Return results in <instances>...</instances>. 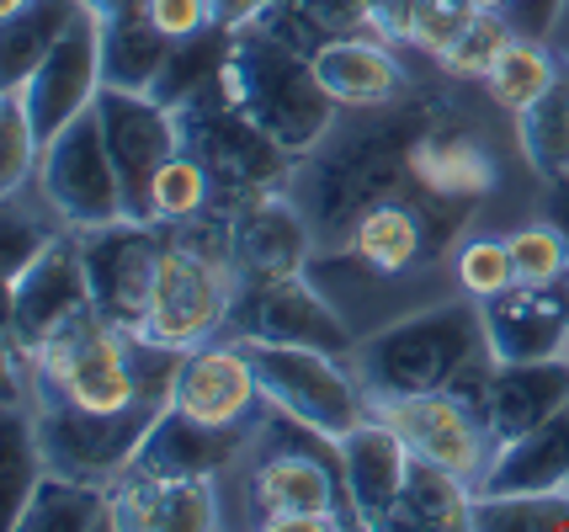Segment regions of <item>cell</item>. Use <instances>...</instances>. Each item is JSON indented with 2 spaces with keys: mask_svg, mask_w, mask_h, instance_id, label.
<instances>
[{
  "mask_svg": "<svg viewBox=\"0 0 569 532\" xmlns=\"http://www.w3.org/2000/svg\"><path fill=\"white\" fill-rule=\"evenodd\" d=\"M219 86L223 97L288 154L320 150V139H330V128H336L341 102L315 76V59H298L293 49H282L277 38H261L250 27L234 32Z\"/></svg>",
  "mask_w": 569,
  "mask_h": 532,
  "instance_id": "1",
  "label": "cell"
},
{
  "mask_svg": "<svg viewBox=\"0 0 569 532\" xmlns=\"http://www.w3.org/2000/svg\"><path fill=\"white\" fill-rule=\"evenodd\" d=\"M485 347V314L479 304H437L405 314L395 325L351 347V373L362 379L372 405H395L410 394H437L458 379V368L473 362Z\"/></svg>",
  "mask_w": 569,
  "mask_h": 532,
  "instance_id": "2",
  "label": "cell"
},
{
  "mask_svg": "<svg viewBox=\"0 0 569 532\" xmlns=\"http://www.w3.org/2000/svg\"><path fill=\"white\" fill-rule=\"evenodd\" d=\"M32 400H64V405H86V410L166 405V400L139 389L133 330L112 325L97 304L70 314L32 352Z\"/></svg>",
  "mask_w": 569,
  "mask_h": 532,
  "instance_id": "3",
  "label": "cell"
},
{
  "mask_svg": "<svg viewBox=\"0 0 569 532\" xmlns=\"http://www.w3.org/2000/svg\"><path fill=\"white\" fill-rule=\"evenodd\" d=\"M256 368L261 400L288 415L298 426L320 431L330 442H341L347 431H357L362 421L378 415V405L368 400L362 379L351 373L336 352L320 347H282V341H240Z\"/></svg>",
  "mask_w": 569,
  "mask_h": 532,
  "instance_id": "4",
  "label": "cell"
},
{
  "mask_svg": "<svg viewBox=\"0 0 569 532\" xmlns=\"http://www.w3.org/2000/svg\"><path fill=\"white\" fill-rule=\"evenodd\" d=\"M234 293H240V278H234L229 255L192 245L171 229V245L160 255V278H154V299H149V320L139 335L176 347V352H192L229 325Z\"/></svg>",
  "mask_w": 569,
  "mask_h": 532,
  "instance_id": "5",
  "label": "cell"
},
{
  "mask_svg": "<svg viewBox=\"0 0 569 532\" xmlns=\"http://www.w3.org/2000/svg\"><path fill=\"white\" fill-rule=\"evenodd\" d=\"M160 410L171 405L86 410V405H64V400H32L43 463L53 474H70V480L112 484L133 463V453L144 448V436L160 421Z\"/></svg>",
  "mask_w": 569,
  "mask_h": 532,
  "instance_id": "6",
  "label": "cell"
},
{
  "mask_svg": "<svg viewBox=\"0 0 569 532\" xmlns=\"http://www.w3.org/2000/svg\"><path fill=\"white\" fill-rule=\"evenodd\" d=\"M38 192L53 208V219L70 229H97L128 219V192L118 177V160L107 150V133L97 123V107L80 112L64 133H53L38 160Z\"/></svg>",
  "mask_w": 569,
  "mask_h": 532,
  "instance_id": "7",
  "label": "cell"
},
{
  "mask_svg": "<svg viewBox=\"0 0 569 532\" xmlns=\"http://www.w3.org/2000/svg\"><path fill=\"white\" fill-rule=\"evenodd\" d=\"M80 234V261H86V288L91 304L123 330H144L154 278H160V255L171 245V229L154 219H112L97 229H74Z\"/></svg>",
  "mask_w": 569,
  "mask_h": 532,
  "instance_id": "8",
  "label": "cell"
},
{
  "mask_svg": "<svg viewBox=\"0 0 569 532\" xmlns=\"http://www.w3.org/2000/svg\"><path fill=\"white\" fill-rule=\"evenodd\" d=\"M176 118H181V133H192V154L213 171V187H234L240 203L256 198V192L282 187L293 154L250 123L246 112L223 97V86L213 107H208V97H198L192 107H181Z\"/></svg>",
  "mask_w": 569,
  "mask_h": 532,
  "instance_id": "9",
  "label": "cell"
},
{
  "mask_svg": "<svg viewBox=\"0 0 569 532\" xmlns=\"http://www.w3.org/2000/svg\"><path fill=\"white\" fill-rule=\"evenodd\" d=\"M97 123H101V133H107L112 160H118V177H123L128 219H154V213H149V192H154L160 165H166L171 154H181V144H187L181 118H176L171 107L154 102L149 91L101 86Z\"/></svg>",
  "mask_w": 569,
  "mask_h": 532,
  "instance_id": "10",
  "label": "cell"
},
{
  "mask_svg": "<svg viewBox=\"0 0 569 532\" xmlns=\"http://www.w3.org/2000/svg\"><path fill=\"white\" fill-rule=\"evenodd\" d=\"M80 309H91V288H86L80 234L64 224L49 240V251L6 288V341H17L32 357Z\"/></svg>",
  "mask_w": 569,
  "mask_h": 532,
  "instance_id": "11",
  "label": "cell"
},
{
  "mask_svg": "<svg viewBox=\"0 0 569 532\" xmlns=\"http://www.w3.org/2000/svg\"><path fill=\"white\" fill-rule=\"evenodd\" d=\"M234 341H282V347H320V352H351L347 320L330 309L325 293H315L303 272L282 282H256L234 293L229 314Z\"/></svg>",
  "mask_w": 569,
  "mask_h": 532,
  "instance_id": "12",
  "label": "cell"
},
{
  "mask_svg": "<svg viewBox=\"0 0 569 532\" xmlns=\"http://www.w3.org/2000/svg\"><path fill=\"white\" fill-rule=\"evenodd\" d=\"M101 27L97 17L86 11L80 22L64 32V43L22 80V86H6V91H22V107L32 128H38V139L49 144L53 133H64V128L80 118V112H91L101 97Z\"/></svg>",
  "mask_w": 569,
  "mask_h": 532,
  "instance_id": "13",
  "label": "cell"
},
{
  "mask_svg": "<svg viewBox=\"0 0 569 532\" xmlns=\"http://www.w3.org/2000/svg\"><path fill=\"white\" fill-rule=\"evenodd\" d=\"M378 415L410 442V453L437 463V469H452L458 480L479 484L490 458H496V436L490 426L473 415L469 405H458L447 389L437 394H410V400H395V405H378Z\"/></svg>",
  "mask_w": 569,
  "mask_h": 532,
  "instance_id": "14",
  "label": "cell"
},
{
  "mask_svg": "<svg viewBox=\"0 0 569 532\" xmlns=\"http://www.w3.org/2000/svg\"><path fill=\"white\" fill-rule=\"evenodd\" d=\"M485 347L496 362H543L569 352V278L511 282L506 293L479 304Z\"/></svg>",
  "mask_w": 569,
  "mask_h": 532,
  "instance_id": "15",
  "label": "cell"
},
{
  "mask_svg": "<svg viewBox=\"0 0 569 532\" xmlns=\"http://www.w3.org/2000/svg\"><path fill=\"white\" fill-rule=\"evenodd\" d=\"M309 261V224L282 192H256L229 219V267L240 288L298 278Z\"/></svg>",
  "mask_w": 569,
  "mask_h": 532,
  "instance_id": "16",
  "label": "cell"
},
{
  "mask_svg": "<svg viewBox=\"0 0 569 532\" xmlns=\"http://www.w3.org/2000/svg\"><path fill=\"white\" fill-rule=\"evenodd\" d=\"M336 463H341V490H347L351 522L357 528H389L399 490H405L410 463H416L410 442L383 415H372V421H362L336 442Z\"/></svg>",
  "mask_w": 569,
  "mask_h": 532,
  "instance_id": "17",
  "label": "cell"
},
{
  "mask_svg": "<svg viewBox=\"0 0 569 532\" xmlns=\"http://www.w3.org/2000/svg\"><path fill=\"white\" fill-rule=\"evenodd\" d=\"M176 410L198 415V421H213V426H246L250 410L267 405L261 400V383H256V368L240 341H202L192 352H181V368H176Z\"/></svg>",
  "mask_w": 569,
  "mask_h": 532,
  "instance_id": "18",
  "label": "cell"
},
{
  "mask_svg": "<svg viewBox=\"0 0 569 532\" xmlns=\"http://www.w3.org/2000/svg\"><path fill=\"white\" fill-rule=\"evenodd\" d=\"M309 442H320V431H303L298 448L288 442L256 469V506H261V528L267 532H282L293 516H336V474H341V463H336V453L315 458Z\"/></svg>",
  "mask_w": 569,
  "mask_h": 532,
  "instance_id": "19",
  "label": "cell"
},
{
  "mask_svg": "<svg viewBox=\"0 0 569 532\" xmlns=\"http://www.w3.org/2000/svg\"><path fill=\"white\" fill-rule=\"evenodd\" d=\"M246 442V426H213V421H198L187 410H160V421L149 426L144 448L133 453L128 469L139 474H154V480H192V474H219L229 458L240 453Z\"/></svg>",
  "mask_w": 569,
  "mask_h": 532,
  "instance_id": "20",
  "label": "cell"
},
{
  "mask_svg": "<svg viewBox=\"0 0 569 532\" xmlns=\"http://www.w3.org/2000/svg\"><path fill=\"white\" fill-rule=\"evenodd\" d=\"M569 405V357H543V362H500L496 389H490V415L485 426L496 448L543 426L548 415Z\"/></svg>",
  "mask_w": 569,
  "mask_h": 532,
  "instance_id": "21",
  "label": "cell"
},
{
  "mask_svg": "<svg viewBox=\"0 0 569 532\" xmlns=\"http://www.w3.org/2000/svg\"><path fill=\"white\" fill-rule=\"evenodd\" d=\"M559 484H569V405L527 436L496 448L473 495H538V490H559Z\"/></svg>",
  "mask_w": 569,
  "mask_h": 532,
  "instance_id": "22",
  "label": "cell"
},
{
  "mask_svg": "<svg viewBox=\"0 0 569 532\" xmlns=\"http://www.w3.org/2000/svg\"><path fill=\"white\" fill-rule=\"evenodd\" d=\"M315 76L325 80V91L341 107H383L399 97L405 70L395 64V53L383 43H362V38H330L309 53Z\"/></svg>",
  "mask_w": 569,
  "mask_h": 532,
  "instance_id": "23",
  "label": "cell"
},
{
  "mask_svg": "<svg viewBox=\"0 0 569 532\" xmlns=\"http://www.w3.org/2000/svg\"><path fill=\"white\" fill-rule=\"evenodd\" d=\"M410 177L426 187V198L469 203L479 192H490L496 165L463 133H416V144H410Z\"/></svg>",
  "mask_w": 569,
  "mask_h": 532,
  "instance_id": "24",
  "label": "cell"
},
{
  "mask_svg": "<svg viewBox=\"0 0 569 532\" xmlns=\"http://www.w3.org/2000/svg\"><path fill=\"white\" fill-rule=\"evenodd\" d=\"M80 17H86L80 0H27L17 17H6L0 22V91L6 86H22L64 43V32Z\"/></svg>",
  "mask_w": 569,
  "mask_h": 532,
  "instance_id": "25",
  "label": "cell"
},
{
  "mask_svg": "<svg viewBox=\"0 0 569 532\" xmlns=\"http://www.w3.org/2000/svg\"><path fill=\"white\" fill-rule=\"evenodd\" d=\"M389 528H410V532H463L473 528V484L458 480L452 469H437L416 458L410 463V480L399 490L395 516Z\"/></svg>",
  "mask_w": 569,
  "mask_h": 532,
  "instance_id": "26",
  "label": "cell"
},
{
  "mask_svg": "<svg viewBox=\"0 0 569 532\" xmlns=\"http://www.w3.org/2000/svg\"><path fill=\"white\" fill-rule=\"evenodd\" d=\"M426 251V224L416 208L405 203H372L357 213V224H351V255L368 267L372 278H399V272H410Z\"/></svg>",
  "mask_w": 569,
  "mask_h": 532,
  "instance_id": "27",
  "label": "cell"
},
{
  "mask_svg": "<svg viewBox=\"0 0 569 532\" xmlns=\"http://www.w3.org/2000/svg\"><path fill=\"white\" fill-rule=\"evenodd\" d=\"M112 528V490L97 480H70V474H43L22 522L11 532H101Z\"/></svg>",
  "mask_w": 569,
  "mask_h": 532,
  "instance_id": "28",
  "label": "cell"
},
{
  "mask_svg": "<svg viewBox=\"0 0 569 532\" xmlns=\"http://www.w3.org/2000/svg\"><path fill=\"white\" fill-rule=\"evenodd\" d=\"M43 474H49V463L38 448V421L22 405V394H6V410H0V528L22 522Z\"/></svg>",
  "mask_w": 569,
  "mask_h": 532,
  "instance_id": "29",
  "label": "cell"
},
{
  "mask_svg": "<svg viewBox=\"0 0 569 532\" xmlns=\"http://www.w3.org/2000/svg\"><path fill=\"white\" fill-rule=\"evenodd\" d=\"M229 43H234V32L229 27H202L192 38H176L171 43V59H166V70L160 80L149 86V97L160 107H192L198 97H208V86H219L223 64H229Z\"/></svg>",
  "mask_w": 569,
  "mask_h": 532,
  "instance_id": "30",
  "label": "cell"
},
{
  "mask_svg": "<svg viewBox=\"0 0 569 532\" xmlns=\"http://www.w3.org/2000/svg\"><path fill=\"white\" fill-rule=\"evenodd\" d=\"M101 27V80L118 86V91H149L166 59H171V43L149 17H123V22H97Z\"/></svg>",
  "mask_w": 569,
  "mask_h": 532,
  "instance_id": "31",
  "label": "cell"
},
{
  "mask_svg": "<svg viewBox=\"0 0 569 532\" xmlns=\"http://www.w3.org/2000/svg\"><path fill=\"white\" fill-rule=\"evenodd\" d=\"M517 144L543 181L569 177V70H559L543 97L517 112Z\"/></svg>",
  "mask_w": 569,
  "mask_h": 532,
  "instance_id": "32",
  "label": "cell"
},
{
  "mask_svg": "<svg viewBox=\"0 0 569 532\" xmlns=\"http://www.w3.org/2000/svg\"><path fill=\"white\" fill-rule=\"evenodd\" d=\"M479 532H569V484L538 495H473Z\"/></svg>",
  "mask_w": 569,
  "mask_h": 532,
  "instance_id": "33",
  "label": "cell"
},
{
  "mask_svg": "<svg viewBox=\"0 0 569 532\" xmlns=\"http://www.w3.org/2000/svg\"><path fill=\"white\" fill-rule=\"evenodd\" d=\"M208 203H213V171L192 150L171 154L154 177V192H149L154 224H192L208 213Z\"/></svg>",
  "mask_w": 569,
  "mask_h": 532,
  "instance_id": "34",
  "label": "cell"
},
{
  "mask_svg": "<svg viewBox=\"0 0 569 532\" xmlns=\"http://www.w3.org/2000/svg\"><path fill=\"white\" fill-rule=\"evenodd\" d=\"M38 160H43V139L27 118L22 91H0V198L17 203L27 181H38Z\"/></svg>",
  "mask_w": 569,
  "mask_h": 532,
  "instance_id": "35",
  "label": "cell"
},
{
  "mask_svg": "<svg viewBox=\"0 0 569 532\" xmlns=\"http://www.w3.org/2000/svg\"><path fill=\"white\" fill-rule=\"evenodd\" d=\"M553 76H559V64L543 53V43L511 38V49L500 53L496 70H490V97H496L506 112H521V107H532L548 86H553Z\"/></svg>",
  "mask_w": 569,
  "mask_h": 532,
  "instance_id": "36",
  "label": "cell"
},
{
  "mask_svg": "<svg viewBox=\"0 0 569 532\" xmlns=\"http://www.w3.org/2000/svg\"><path fill=\"white\" fill-rule=\"evenodd\" d=\"M452 278L458 288L469 293V299H496L506 293L511 282H521L517 272V255H511V240H490V234H479V240H463L458 255H452Z\"/></svg>",
  "mask_w": 569,
  "mask_h": 532,
  "instance_id": "37",
  "label": "cell"
},
{
  "mask_svg": "<svg viewBox=\"0 0 569 532\" xmlns=\"http://www.w3.org/2000/svg\"><path fill=\"white\" fill-rule=\"evenodd\" d=\"M213 528H219V495H213V474H192V480H160L154 532H213Z\"/></svg>",
  "mask_w": 569,
  "mask_h": 532,
  "instance_id": "38",
  "label": "cell"
},
{
  "mask_svg": "<svg viewBox=\"0 0 569 532\" xmlns=\"http://www.w3.org/2000/svg\"><path fill=\"white\" fill-rule=\"evenodd\" d=\"M511 38H517V32H511V22H506V17H496V11H479V17L469 22V32H463V38L447 49L442 64L452 70V76H463V80H490L496 59L511 49Z\"/></svg>",
  "mask_w": 569,
  "mask_h": 532,
  "instance_id": "39",
  "label": "cell"
},
{
  "mask_svg": "<svg viewBox=\"0 0 569 532\" xmlns=\"http://www.w3.org/2000/svg\"><path fill=\"white\" fill-rule=\"evenodd\" d=\"M479 17L473 0H410V43H421L426 53L447 59V49L469 32V22Z\"/></svg>",
  "mask_w": 569,
  "mask_h": 532,
  "instance_id": "40",
  "label": "cell"
},
{
  "mask_svg": "<svg viewBox=\"0 0 569 532\" xmlns=\"http://www.w3.org/2000/svg\"><path fill=\"white\" fill-rule=\"evenodd\" d=\"M511 240V255H517V272L527 282H559L569 278V240L565 229L543 219V224H527L517 234H506Z\"/></svg>",
  "mask_w": 569,
  "mask_h": 532,
  "instance_id": "41",
  "label": "cell"
},
{
  "mask_svg": "<svg viewBox=\"0 0 569 532\" xmlns=\"http://www.w3.org/2000/svg\"><path fill=\"white\" fill-rule=\"evenodd\" d=\"M53 234H59V229H53ZM53 234L49 229H38V224H27L22 213H6V224H0V278H6V288L22 278L38 255L49 251Z\"/></svg>",
  "mask_w": 569,
  "mask_h": 532,
  "instance_id": "42",
  "label": "cell"
},
{
  "mask_svg": "<svg viewBox=\"0 0 569 532\" xmlns=\"http://www.w3.org/2000/svg\"><path fill=\"white\" fill-rule=\"evenodd\" d=\"M149 22L160 27L166 38H192L213 22V0H149Z\"/></svg>",
  "mask_w": 569,
  "mask_h": 532,
  "instance_id": "43",
  "label": "cell"
},
{
  "mask_svg": "<svg viewBox=\"0 0 569 532\" xmlns=\"http://www.w3.org/2000/svg\"><path fill=\"white\" fill-rule=\"evenodd\" d=\"M559 11H565V0H511L506 6V22L517 38H532V43H543L553 22H559Z\"/></svg>",
  "mask_w": 569,
  "mask_h": 532,
  "instance_id": "44",
  "label": "cell"
},
{
  "mask_svg": "<svg viewBox=\"0 0 569 532\" xmlns=\"http://www.w3.org/2000/svg\"><path fill=\"white\" fill-rule=\"evenodd\" d=\"M272 0H213V22L229 27V32H246Z\"/></svg>",
  "mask_w": 569,
  "mask_h": 532,
  "instance_id": "45",
  "label": "cell"
},
{
  "mask_svg": "<svg viewBox=\"0 0 569 532\" xmlns=\"http://www.w3.org/2000/svg\"><path fill=\"white\" fill-rule=\"evenodd\" d=\"M97 22H123V17H149V0H80Z\"/></svg>",
  "mask_w": 569,
  "mask_h": 532,
  "instance_id": "46",
  "label": "cell"
},
{
  "mask_svg": "<svg viewBox=\"0 0 569 532\" xmlns=\"http://www.w3.org/2000/svg\"><path fill=\"white\" fill-rule=\"evenodd\" d=\"M548 219L565 229V240H569V177L553 181V192H548Z\"/></svg>",
  "mask_w": 569,
  "mask_h": 532,
  "instance_id": "47",
  "label": "cell"
},
{
  "mask_svg": "<svg viewBox=\"0 0 569 532\" xmlns=\"http://www.w3.org/2000/svg\"><path fill=\"white\" fill-rule=\"evenodd\" d=\"M473 6H479V11H496V17H506V6H511V0H473Z\"/></svg>",
  "mask_w": 569,
  "mask_h": 532,
  "instance_id": "48",
  "label": "cell"
},
{
  "mask_svg": "<svg viewBox=\"0 0 569 532\" xmlns=\"http://www.w3.org/2000/svg\"><path fill=\"white\" fill-rule=\"evenodd\" d=\"M22 6H27V0H0V22H6V17H17Z\"/></svg>",
  "mask_w": 569,
  "mask_h": 532,
  "instance_id": "49",
  "label": "cell"
},
{
  "mask_svg": "<svg viewBox=\"0 0 569 532\" xmlns=\"http://www.w3.org/2000/svg\"><path fill=\"white\" fill-rule=\"evenodd\" d=\"M565 357H569V352H565Z\"/></svg>",
  "mask_w": 569,
  "mask_h": 532,
  "instance_id": "50",
  "label": "cell"
}]
</instances>
